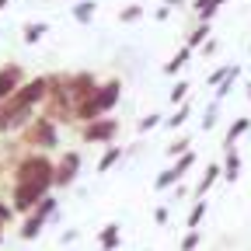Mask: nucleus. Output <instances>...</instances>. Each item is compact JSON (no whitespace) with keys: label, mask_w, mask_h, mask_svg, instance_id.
Returning <instances> with one entry per match:
<instances>
[{"label":"nucleus","mask_w":251,"mask_h":251,"mask_svg":"<svg viewBox=\"0 0 251 251\" xmlns=\"http://www.w3.org/2000/svg\"><path fill=\"white\" fill-rule=\"evenodd\" d=\"M115 244H119V227L112 224V227H105V234H101V248H105V251H112Z\"/></svg>","instance_id":"1"},{"label":"nucleus","mask_w":251,"mask_h":251,"mask_svg":"<svg viewBox=\"0 0 251 251\" xmlns=\"http://www.w3.org/2000/svg\"><path fill=\"white\" fill-rule=\"evenodd\" d=\"M196 244H199V234H188V237L181 241V251H192Z\"/></svg>","instance_id":"2"},{"label":"nucleus","mask_w":251,"mask_h":251,"mask_svg":"<svg viewBox=\"0 0 251 251\" xmlns=\"http://www.w3.org/2000/svg\"><path fill=\"white\" fill-rule=\"evenodd\" d=\"M244 129H248V119H241V122H237V126H234V129H230V140H234V136H241V133H244Z\"/></svg>","instance_id":"3"}]
</instances>
